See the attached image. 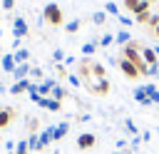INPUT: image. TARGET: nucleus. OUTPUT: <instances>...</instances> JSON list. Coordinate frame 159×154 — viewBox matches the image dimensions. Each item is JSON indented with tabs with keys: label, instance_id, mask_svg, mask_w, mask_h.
<instances>
[{
	"label": "nucleus",
	"instance_id": "f257e3e1",
	"mask_svg": "<svg viewBox=\"0 0 159 154\" xmlns=\"http://www.w3.org/2000/svg\"><path fill=\"white\" fill-rule=\"evenodd\" d=\"M42 20H45V22H50V25H62V20H65L62 7H60L57 2H47V5H45V10H42Z\"/></svg>",
	"mask_w": 159,
	"mask_h": 154
},
{
	"label": "nucleus",
	"instance_id": "f03ea898",
	"mask_svg": "<svg viewBox=\"0 0 159 154\" xmlns=\"http://www.w3.org/2000/svg\"><path fill=\"white\" fill-rule=\"evenodd\" d=\"M87 89H89L92 94H99V97H102V94L109 92V79H107V77H102V79H97V82L89 79V82H87Z\"/></svg>",
	"mask_w": 159,
	"mask_h": 154
},
{
	"label": "nucleus",
	"instance_id": "7ed1b4c3",
	"mask_svg": "<svg viewBox=\"0 0 159 154\" xmlns=\"http://www.w3.org/2000/svg\"><path fill=\"white\" fill-rule=\"evenodd\" d=\"M10 30H12V35H15V37H20V40H22V37L30 32V25H27V20H25V17H15Z\"/></svg>",
	"mask_w": 159,
	"mask_h": 154
},
{
	"label": "nucleus",
	"instance_id": "20e7f679",
	"mask_svg": "<svg viewBox=\"0 0 159 154\" xmlns=\"http://www.w3.org/2000/svg\"><path fill=\"white\" fill-rule=\"evenodd\" d=\"M117 65H119V70H122V75L124 77H129V79H137L139 77V70H137V65H132L129 60H117Z\"/></svg>",
	"mask_w": 159,
	"mask_h": 154
},
{
	"label": "nucleus",
	"instance_id": "39448f33",
	"mask_svg": "<svg viewBox=\"0 0 159 154\" xmlns=\"http://www.w3.org/2000/svg\"><path fill=\"white\" fill-rule=\"evenodd\" d=\"M94 144H97V137H94L92 132H82V134L77 137V149H82V152H84V149H92Z\"/></svg>",
	"mask_w": 159,
	"mask_h": 154
},
{
	"label": "nucleus",
	"instance_id": "423d86ee",
	"mask_svg": "<svg viewBox=\"0 0 159 154\" xmlns=\"http://www.w3.org/2000/svg\"><path fill=\"white\" fill-rule=\"evenodd\" d=\"M15 67H17L15 55H12V52H5V55H2V60H0V70H2V72H7V75H12V72H15Z\"/></svg>",
	"mask_w": 159,
	"mask_h": 154
},
{
	"label": "nucleus",
	"instance_id": "0eeeda50",
	"mask_svg": "<svg viewBox=\"0 0 159 154\" xmlns=\"http://www.w3.org/2000/svg\"><path fill=\"white\" fill-rule=\"evenodd\" d=\"M32 87V79L27 77V79H17V82H12L10 84V94H22V92H27Z\"/></svg>",
	"mask_w": 159,
	"mask_h": 154
},
{
	"label": "nucleus",
	"instance_id": "6e6552de",
	"mask_svg": "<svg viewBox=\"0 0 159 154\" xmlns=\"http://www.w3.org/2000/svg\"><path fill=\"white\" fill-rule=\"evenodd\" d=\"M37 104H40L42 109H50V112H60V109H62V102H60V99H52V97H42Z\"/></svg>",
	"mask_w": 159,
	"mask_h": 154
},
{
	"label": "nucleus",
	"instance_id": "1a4fd4ad",
	"mask_svg": "<svg viewBox=\"0 0 159 154\" xmlns=\"http://www.w3.org/2000/svg\"><path fill=\"white\" fill-rule=\"evenodd\" d=\"M50 142H55V127H47V129L40 132V152H42Z\"/></svg>",
	"mask_w": 159,
	"mask_h": 154
},
{
	"label": "nucleus",
	"instance_id": "9d476101",
	"mask_svg": "<svg viewBox=\"0 0 159 154\" xmlns=\"http://www.w3.org/2000/svg\"><path fill=\"white\" fill-rule=\"evenodd\" d=\"M12 117H15V112H12L10 107H0V129H5V127H10V122H12Z\"/></svg>",
	"mask_w": 159,
	"mask_h": 154
},
{
	"label": "nucleus",
	"instance_id": "9b49d317",
	"mask_svg": "<svg viewBox=\"0 0 159 154\" xmlns=\"http://www.w3.org/2000/svg\"><path fill=\"white\" fill-rule=\"evenodd\" d=\"M12 77H15V82H17V79H27V77H30V62L17 65V67H15V72H12Z\"/></svg>",
	"mask_w": 159,
	"mask_h": 154
},
{
	"label": "nucleus",
	"instance_id": "f8f14e48",
	"mask_svg": "<svg viewBox=\"0 0 159 154\" xmlns=\"http://www.w3.org/2000/svg\"><path fill=\"white\" fill-rule=\"evenodd\" d=\"M55 84H57V82L47 77V79H42V82H37V92H40L42 97H50V92H52V87H55Z\"/></svg>",
	"mask_w": 159,
	"mask_h": 154
},
{
	"label": "nucleus",
	"instance_id": "ddd939ff",
	"mask_svg": "<svg viewBox=\"0 0 159 154\" xmlns=\"http://www.w3.org/2000/svg\"><path fill=\"white\" fill-rule=\"evenodd\" d=\"M134 99H137L142 107H149V104H152V102H149V94H147V87H144V84L134 89Z\"/></svg>",
	"mask_w": 159,
	"mask_h": 154
},
{
	"label": "nucleus",
	"instance_id": "4468645a",
	"mask_svg": "<svg viewBox=\"0 0 159 154\" xmlns=\"http://www.w3.org/2000/svg\"><path fill=\"white\" fill-rule=\"evenodd\" d=\"M142 57H144V62H147V65H157V62H159V57H157L154 47H142Z\"/></svg>",
	"mask_w": 159,
	"mask_h": 154
},
{
	"label": "nucleus",
	"instance_id": "2eb2a0df",
	"mask_svg": "<svg viewBox=\"0 0 159 154\" xmlns=\"http://www.w3.org/2000/svg\"><path fill=\"white\" fill-rule=\"evenodd\" d=\"M67 132H70V122H60V124H55V142L65 139Z\"/></svg>",
	"mask_w": 159,
	"mask_h": 154
},
{
	"label": "nucleus",
	"instance_id": "dca6fc26",
	"mask_svg": "<svg viewBox=\"0 0 159 154\" xmlns=\"http://www.w3.org/2000/svg\"><path fill=\"white\" fill-rule=\"evenodd\" d=\"M114 42H117V45H122V47H124V45H129V42H132L129 30H119V32L114 35Z\"/></svg>",
	"mask_w": 159,
	"mask_h": 154
},
{
	"label": "nucleus",
	"instance_id": "f3484780",
	"mask_svg": "<svg viewBox=\"0 0 159 154\" xmlns=\"http://www.w3.org/2000/svg\"><path fill=\"white\" fill-rule=\"evenodd\" d=\"M89 75H92V62L89 60H80V77L89 79Z\"/></svg>",
	"mask_w": 159,
	"mask_h": 154
},
{
	"label": "nucleus",
	"instance_id": "a211bd4d",
	"mask_svg": "<svg viewBox=\"0 0 159 154\" xmlns=\"http://www.w3.org/2000/svg\"><path fill=\"white\" fill-rule=\"evenodd\" d=\"M144 87H147L149 102H152V104H159V89H157V84H154V82H149V84H144Z\"/></svg>",
	"mask_w": 159,
	"mask_h": 154
},
{
	"label": "nucleus",
	"instance_id": "6ab92c4d",
	"mask_svg": "<svg viewBox=\"0 0 159 154\" xmlns=\"http://www.w3.org/2000/svg\"><path fill=\"white\" fill-rule=\"evenodd\" d=\"M12 55H15V62H17V65H22V62H27V60H30V50H27V47L15 50Z\"/></svg>",
	"mask_w": 159,
	"mask_h": 154
},
{
	"label": "nucleus",
	"instance_id": "aec40b11",
	"mask_svg": "<svg viewBox=\"0 0 159 154\" xmlns=\"http://www.w3.org/2000/svg\"><path fill=\"white\" fill-rule=\"evenodd\" d=\"M97 47H99V42H92V40H89V42L82 45V55H84V57H92V55L97 52Z\"/></svg>",
	"mask_w": 159,
	"mask_h": 154
},
{
	"label": "nucleus",
	"instance_id": "412c9836",
	"mask_svg": "<svg viewBox=\"0 0 159 154\" xmlns=\"http://www.w3.org/2000/svg\"><path fill=\"white\" fill-rule=\"evenodd\" d=\"M50 97H52V99H60V102H62V99L67 97V89H65V87H60V84H55V87H52V92H50Z\"/></svg>",
	"mask_w": 159,
	"mask_h": 154
},
{
	"label": "nucleus",
	"instance_id": "4be33fe9",
	"mask_svg": "<svg viewBox=\"0 0 159 154\" xmlns=\"http://www.w3.org/2000/svg\"><path fill=\"white\" fill-rule=\"evenodd\" d=\"M92 75H94V79H102V77H107V72H104V65H99V62H92Z\"/></svg>",
	"mask_w": 159,
	"mask_h": 154
},
{
	"label": "nucleus",
	"instance_id": "5701e85b",
	"mask_svg": "<svg viewBox=\"0 0 159 154\" xmlns=\"http://www.w3.org/2000/svg\"><path fill=\"white\" fill-rule=\"evenodd\" d=\"M92 22H94V25H104V22H107V12H104V10L92 12Z\"/></svg>",
	"mask_w": 159,
	"mask_h": 154
},
{
	"label": "nucleus",
	"instance_id": "b1692460",
	"mask_svg": "<svg viewBox=\"0 0 159 154\" xmlns=\"http://www.w3.org/2000/svg\"><path fill=\"white\" fill-rule=\"evenodd\" d=\"M32 149H30V144H27V139H20L17 142V147H15V154H30Z\"/></svg>",
	"mask_w": 159,
	"mask_h": 154
},
{
	"label": "nucleus",
	"instance_id": "393cba45",
	"mask_svg": "<svg viewBox=\"0 0 159 154\" xmlns=\"http://www.w3.org/2000/svg\"><path fill=\"white\" fill-rule=\"evenodd\" d=\"M104 12H107V15H114V17H119V15H122L117 2H107V5H104Z\"/></svg>",
	"mask_w": 159,
	"mask_h": 154
},
{
	"label": "nucleus",
	"instance_id": "a878e982",
	"mask_svg": "<svg viewBox=\"0 0 159 154\" xmlns=\"http://www.w3.org/2000/svg\"><path fill=\"white\" fill-rule=\"evenodd\" d=\"M97 42H99V47H109V45L114 42V35H112V32H104V35H102Z\"/></svg>",
	"mask_w": 159,
	"mask_h": 154
},
{
	"label": "nucleus",
	"instance_id": "bb28decb",
	"mask_svg": "<svg viewBox=\"0 0 159 154\" xmlns=\"http://www.w3.org/2000/svg\"><path fill=\"white\" fill-rule=\"evenodd\" d=\"M25 127H27V132H30V134H35V132H37V127H40V122H37V117H27V122H25Z\"/></svg>",
	"mask_w": 159,
	"mask_h": 154
},
{
	"label": "nucleus",
	"instance_id": "cd10ccee",
	"mask_svg": "<svg viewBox=\"0 0 159 154\" xmlns=\"http://www.w3.org/2000/svg\"><path fill=\"white\" fill-rule=\"evenodd\" d=\"M124 129H127L132 137H139V129H137V124H134L132 119H127V122H124Z\"/></svg>",
	"mask_w": 159,
	"mask_h": 154
},
{
	"label": "nucleus",
	"instance_id": "c85d7f7f",
	"mask_svg": "<svg viewBox=\"0 0 159 154\" xmlns=\"http://www.w3.org/2000/svg\"><path fill=\"white\" fill-rule=\"evenodd\" d=\"M149 0H139V5H137V10H134V15H142V12H149Z\"/></svg>",
	"mask_w": 159,
	"mask_h": 154
},
{
	"label": "nucleus",
	"instance_id": "c756f323",
	"mask_svg": "<svg viewBox=\"0 0 159 154\" xmlns=\"http://www.w3.org/2000/svg\"><path fill=\"white\" fill-rule=\"evenodd\" d=\"M117 22H119L122 27H127V25L132 27V22H134V17H132V15H119V17H117Z\"/></svg>",
	"mask_w": 159,
	"mask_h": 154
},
{
	"label": "nucleus",
	"instance_id": "7c9ffc66",
	"mask_svg": "<svg viewBox=\"0 0 159 154\" xmlns=\"http://www.w3.org/2000/svg\"><path fill=\"white\" fill-rule=\"evenodd\" d=\"M80 25H82V22H80V20H70V22H67V27H65V30H67V32H70V35H72V32H77V30H80Z\"/></svg>",
	"mask_w": 159,
	"mask_h": 154
},
{
	"label": "nucleus",
	"instance_id": "2f4dec72",
	"mask_svg": "<svg viewBox=\"0 0 159 154\" xmlns=\"http://www.w3.org/2000/svg\"><path fill=\"white\" fill-rule=\"evenodd\" d=\"M52 62H55V65H60V62H65V52H62L60 47H57V50L52 52Z\"/></svg>",
	"mask_w": 159,
	"mask_h": 154
},
{
	"label": "nucleus",
	"instance_id": "473e14b6",
	"mask_svg": "<svg viewBox=\"0 0 159 154\" xmlns=\"http://www.w3.org/2000/svg\"><path fill=\"white\" fill-rule=\"evenodd\" d=\"M157 25H159V12H152V15H149V20H147V27H152V30H154Z\"/></svg>",
	"mask_w": 159,
	"mask_h": 154
},
{
	"label": "nucleus",
	"instance_id": "72a5a7b5",
	"mask_svg": "<svg viewBox=\"0 0 159 154\" xmlns=\"http://www.w3.org/2000/svg\"><path fill=\"white\" fill-rule=\"evenodd\" d=\"M122 5H124V7H127V10L132 12V15H134V10H137V5H139V0H124Z\"/></svg>",
	"mask_w": 159,
	"mask_h": 154
},
{
	"label": "nucleus",
	"instance_id": "f704fd0d",
	"mask_svg": "<svg viewBox=\"0 0 159 154\" xmlns=\"http://www.w3.org/2000/svg\"><path fill=\"white\" fill-rule=\"evenodd\" d=\"M55 72H57L60 77H67V75H70V72H67V65H62V62H60V65H55Z\"/></svg>",
	"mask_w": 159,
	"mask_h": 154
},
{
	"label": "nucleus",
	"instance_id": "c9c22d12",
	"mask_svg": "<svg viewBox=\"0 0 159 154\" xmlns=\"http://www.w3.org/2000/svg\"><path fill=\"white\" fill-rule=\"evenodd\" d=\"M30 79H42V70L40 67H30Z\"/></svg>",
	"mask_w": 159,
	"mask_h": 154
},
{
	"label": "nucleus",
	"instance_id": "e433bc0d",
	"mask_svg": "<svg viewBox=\"0 0 159 154\" xmlns=\"http://www.w3.org/2000/svg\"><path fill=\"white\" fill-rule=\"evenodd\" d=\"M67 79H70L72 87H80V84H82V77H80V75H67Z\"/></svg>",
	"mask_w": 159,
	"mask_h": 154
},
{
	"label": "nucleus",
	"instance_id": "4c0bfd02",
	"mask_svg": "<svg viewBox=\"0 0 159 154\" xmlns=\"http://www.w3.org/2000/svg\"><path fill=\"white\" fill-rule=\"evenodd\" d=\"M139 144H142V137H132V142H129V152L139 149Z\"/></svg>",
	"mask_w": 159,
	"mask_h": 154
},
{
	"label": "nucleus",
	"instance_id": "58836bf2",
	"mask_svg": "<svg viewBox=\"0 0 159 154\" xmlns=\"http://www.w3.org/2000/svg\"><path fill=\"white\" fill-rule=\"evenodd\" d=\"M12 7H15V0H2V10H7V12H10Z\"/></svg>",
	"mask_w": 159,
	"mask_h": 154
},
{
	"label": "nucleus",
	"instance_id": "ea45409f",
	"mask_svg": "<svg viewBox=\"0 0 159 154\" xmlns=\"http://www.w3.org/2000/svg\"><path fill=\"white\" fill-rule=\"evenodd\" d=\"M124 149H127V139H119L117 142V152H124Z\"/></svg>",
	"mask_w": 159,
	"mask_h": 154
},
{
	"label": "nucleus",
	"instance_id": "a19ab883",
	"mask_svg": "<svg viewBox=\"0 0 159 154\" xmlns=\"http://www.w3.org/2000/svg\"><path fill=\"white\" fill-rule=\"evenodd\" d=\"M75 62H77V57H72V55H67V57H65V65H67V67H70V65H75Z\"/></svg>",
	"mask_w": 159,
	"mask_h": 154
},
{
	"label": "nucleus",
	"instance_id": "79ce46f5",
	"mask_svg": "<svg viewBox=\"0 0 159 154\" xmlns=\"http://www.w3.org/2000/svg\"><path fill=\"white\" fill-rule=\"evenodd\" d=\"M10 50H20V37H15V40H12V45H10Z\"/></svg>",
	"mask_w": 159,
	"mask_h": 154
},
{
	"label": "nucleus",
	"instance_id": "37998d69",
	"mask_svg": "<svg viewBox=\"0 0 159 154\" xmlns=\"http://www.w3.org/2000/svg\"><path fill=\"white\" fill-rule=\"evenodd\" d=\"M139 137H142V142H149V139H152V132H142Z\"/></svg>",
	"mask_w": 159,
	"mask_h": 154
},
{
	"label": "nucleus",
	"instance_id": "c03bdc74",
	"mask_svg": "<svg viewBox=\"0 0 159 154\" xmlns=\"http://www.w3.org/2000/svg\"><path fill=\"white\" fill-rule=\"evenodd\" d=\"M154 35H157V37H159V25H157V27H154Z\"/></svg>",
	"mask_w": 159,
	"mask_h": 154
},
{
	"label": "nucleus",
	"instance_id": "a18cd8bd",
	"mask_svg": "<svg viewBox=\"0 0 159 154\" xmlns=\"http://www.w3.org/2000/svg\"><path fill=\"white\" fill-rule=\"evenodd\" d=\"M0 92H5V84H2V82H0Z\"/></svg>",
	"mask_w": 159,
	"mask_h": 154
},
{
	"label": "nucleus",
	"instance_id": "49530a36",
	"mask_svg": "<svg viewBox=\"0 0 159 154\" xmlns=\"http://www.w3.org/2000/svg\"><path fill=\"white\" fill-rule=\"evenodd\" d=\"M154 52H157V57H159V47H154Z\"/></svg>",
	"mask_w": 159,
	"mask_h": 154
},
{
	"label": "nucleus",
	"instance_id": "de8ad7c7",
	"mask_svg": "<svg viewBox=\"0 0 159 154\" xmlns=\"http://www.w3.org/2000/svg\"><path fill=\"white\" fill-rule=\"evenodd\" d=\"M2 55H5V52H2V47H0V60H2Z\"/></svg>",
	"mask_w": 159,
	"mask_h": 154
},
{
	"label": "nucleus",
	"instance_id": "09e8293b",
	"mask_svg": "<svg viewBox=\"0 0 159 154\" xmlns=\"http://www.w3.org/2000/svg\"><path fill=\"white\" fill-rule=\"evenodd\" d=\"M112 154H127V152H112Z\"/></svg>",
	"mask_w": 159,
	"mask_h": 154
},
{
	"label": "nucleus",
	"instance_id": "8fccbe9b",
	"mask_svg": "<svg viewBox=\"0 0 159 154\" xmlns=\"http://www.w3.org/2000/svg\"><path fill=\"white\" fill-rule=\"evenodd\" d=\"M157 134H159V127H157Z\"/></svg>",
	"mask_w": 159,
	"mask_h": 154
},
{
	"label": "nucleus",
	"instance_id": "3c124183",
	"mask_svg": "<svg viewBox=\"0 0 159 154\" xmlns=\"http://www.w3.org/2000/svg\"><path fill=\"white\" fill-rule=\"evenodd\" d=\"M149 2H154V0H149Z\"/></svg>",
	"mask_w": 159,
	"mask_h": 154
}]
</instances>
